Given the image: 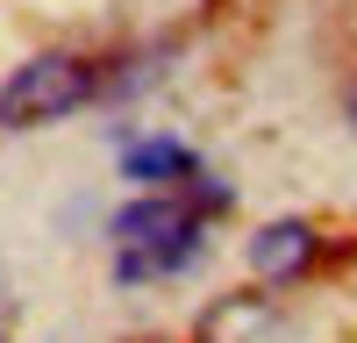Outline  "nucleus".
I'll return each instance as SVG.
<instances>
[{"label":"nucleus","instance_id":"1","mask_svg":"<svg viewBox=\"0 0 357 343\" xmlns=\"http://www.w3.org/2000/svg\"><path fill=\"white\" fill-rule=\"evenodd\" d=\"M200 229L207 215L193 208L186 193H136L122 215H114V279L143 286V279H172L200 257Z\"/></svg>","mask_w":357,"mask_h":343},{"label":"nucleus","instance_id":"2","mask_svg":"<svg viewBox=\"0 0 357 343\" xmlns=\"http://www.w3.org/2000/svg\"><path fill=\"white\" fill-rule=\"evenodd\" d=\"M93 93H100V72L86 65L79 50H36L29 65H15L0 79V129L22 136V129L65 122V114H79Z\"/></svg>","mask_w":357,"mask_h":343},{"label":"nucleus","instance_id":"3","mask_svg":"<svg viewBox=\"0 0 357 343\" xmlns=\"http://www.w3.org/2000/svg\"><path fill=\"white\" fill-rule=\"evenodd\" d=\"M314 257H321V236H314V222H301V215L264 222L250 236V272L272 279V286H293L301 272H314Z\"/></svg>","mask_w":357,"mask_h":343},{"label":"nucleus","instance_id":"4","mask_svg":"<svg viewBox=\"0 0 357 343\" xmlns=\"http://www.w3.org/2000/svg\"><path fill=\"white\" fill-rule=\"evenodd\" d=\"M193 172H200V158H193L178 136H143V143L122 151V179L143 186V193H178Z\"/></svg>","mask_w":357,"mask_h":343},{"label":"nucleus","instance_id":"5","mask_svg":"<svg viewBox=\"0 0 357 343\" xmlns=\"http://www.w3.org/2000/svg\"><path fill=\"white\" fill-rule=\"evenodd\" d=\"M257 329H272V300H264V294H243V300L207 307L200 343H257Z\"/></svg>","mask_w":357,"mask_h":343},{"label":"nucleus","instance_id":"6","mask_svg":"<svg viewBox=\"0 0 357 343\" xmlns=\"http://www.w3.org/2000/svg\"><path fill=\"white\" fill-rule=\"evenodd\" d=\"M343 114H350V122H357V86H350V100H343Z\"/></svg>","mask_w":357,"mask_h":343}]
</instances>
